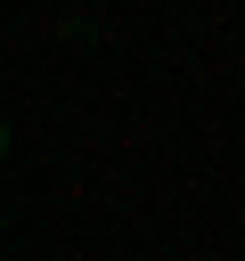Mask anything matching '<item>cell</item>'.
Listing matches in <instances>:
<instances>
[{"mask_svg":"<svg viewBox=\"0 0 245 261\" xmlns=\"http://www.w3.org/2000/svg\"><path fill=\"white\" fill-rule=\"evenodd\" d=\"M0 155H8V130H0Z\"/></svg>","mask_w":245,"mask_h":261,"instance_id":"cell-1","label":"cell"}]
</instances>
